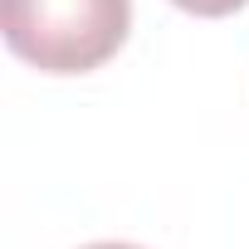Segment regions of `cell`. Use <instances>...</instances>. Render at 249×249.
<instances>
[{
	"instance_id": "cell-1",
	"label": "cell",
	"mask_w": 249,
	"mask_h": 249,
	"mask_svg": "<svg viewBox=\"0 0 249 249\" xmlns=\"http://www.w3.org/2000/svg\"><path fill=\"white\" fill-rule=\"evenodd\" d=\"M10 54L39 73H93L132 30V0H0Z\"/></svg>"
},
{
	"instance_id": "cell-2",
	"label": "cell",
	"mask_w": 249,
	"mask_h": 249,
	"mask_svg": "<svg viewBox=\"0 0 249 249\" xmlns=\"http://www.w3.org/2000/svg\"><path fill=\"white\" fill-rule=\"evenodd\" d=\"M176 10H186V15H200V20H220V15H234V10H244L249 0H171Z\"/></svg>"
},
{
	"instance_id": "cell-3",
	"label": "cell",
	"mask_w": 249,
	"mask_h": 249,
	"mask_svg": "<svg viewBox=\"0 0 249 249\" xmlns=\"http://www.w3.org/2000/svg\"><path fill=\"white\" fill-rule=\"evenodd\" d=\"M83 249H142V244H122V239H103V244H83Z\"/></svg>"
}]
</instances>
